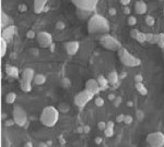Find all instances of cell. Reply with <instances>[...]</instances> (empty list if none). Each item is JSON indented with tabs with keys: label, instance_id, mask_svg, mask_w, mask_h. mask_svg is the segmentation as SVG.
Listing matches in <instances>:
<instances>
[{
	"label": "cell",
	"instance_id": "56",
	"mask_svg": "<svg viewBox=\"0 0 164 147\" xmlns=\"http://www.w3.org/2000/svg\"><path fill=\"white\" fill-rule=\"evenodd\" d=\"M163 12H164V7H163Z\"/></svg>",
	"mask_w": 164,
	"mask_h": 147
},
{
	"label": "cell",
	"instance_id": "36",
	"mask_svg": "<svg viewBox=\"0 0 164 147\" xmlns=\"http://www.w3.org/2000/svg\"><path fill=\"white\" fill-rule=\"evenodd\" d=\"M107 126V123H105L104 121H100L99 123H97V128H99V130H105Z\"/></svg>",
	"mask_w": 164,
	"mask_h": 147
},
{
	"label": "cell",
	"instance_id": "15",
	"mask_svg": "<svg viewBox=\"0 0 164 147\" xmlns=\"http://www.w3.org/2000/svg\"><path fill=\"white\" fill-rule=\"evenodd\" d=\"M107 80H109V85L114 87L119 86V74L116 71H111L107 75Z\"/></svg>",
	"mask_w": 164,
	"mask_h": 147
},
{
	"label": "cell",
	"instance_id": "41",
	"mask_svg": "<svg viewBox=\"0 0 164 147\" xmlns=\"http://www.w3.org/2000/svg\"><path fill=\"white\" fill-rule=\"evenodd\" d=\"M121 97H116V99L114 100V105L117 107L121 105Z\"/></svg>",
	"mask_w": 164,
	"mask_h": 147
},
{
	"label": "cell",
	"instance_id": "17",
	"mask_svg": "<svg viewBox=\"0 0 164 147\" xmlns=\"http://www.w3.org/2000/svg\"><path fill=\"white\" fill-rule=\"evenodd\" d=\"M147 10H148V6L147 3L145 2V1H141V0H139V1H137L135 5V11L137 14L139 15H143L145 13H147Z\"/></svg>",
	"mask_w": 164,
	"mask_h": 147
},
{
	"label": "cell",
	"instance_id": "43",
	"mask_svg": "<svg viewBox=\"0 0 164 147\" xmlns=\"http://www.w3.org/2000/svg\"><path fill=\"white\" fill-rule=\"evenodd\" d=\"M119 2H121L124 7H126V6H128L129 3L131 2V0H119Z\"/></svg>",
	"mask_w": 164,
	"mask_h": 147
},
{
	"label": "cell",
	"instance_id": "37",
	"mask_svg": "<svg viewBox=\"0 0 164 147\" xmlns=\"http://www.w3.org/2000/svg\"><path fill=\"white\" fill-rule=\"evenodd\" d=\"M135 82L136 83H142L143 82V76L141 74H137L135 76Z\"/></svg>",
	"mask_w": 164,
	"mask_h": 147
},
{
	"label": "cell",
	"instance_id": "51",
	"mask_svg": "<svg viewBox=\"0 0 164 147\" xmlns=\"http://www.w3.org/2000/svg\"><path fill=\"white\" fill-rule=\"evenodd\" d=\"M121 79L126 77V73H125V72H121V75H119V79H121Z\"/></svg>",
	"mask_w": 164,
	"mask_h": 147
},
{
	"label": "cell",
	"instance_id": "11",
	"mask_svg": "<svg viewBox=\"0 0 164 147\" xmlns=\"http://www.w3.org/2000/svg\"><path fill=\"white\" fill-rule=\"evenodd\" d=\"M85 88L90 92H92L94 95L99 94L101 92V86H100L97 80H94V79H90V80L87 81L85 83Z\"/></svg>",
	"mask_w": 164,
	"mask_h": 147
},
{
	"label": "cell",
	"instance_id": "25",
	"mask_svg": "<svg viewBox=\"0 0 164 147\" xmlns=\"http://www.w3.org/2000/svg\"><path fill=\"white\" fill-rule=\"evenodd\" d=\"M34 83L36 85H43L46 82V76L44 74H36L34 77Z\"/></svg>",
	"mask_w": 164,
	"mask_h": 147
},
{
	"label": "cell",
	"instance_id": "27",
	"mask_svg": "<svg viewBox=\"0 0 164 147\" xmlns=\"http://www.w3.org/2000/svg\"><path fill=\"white\" fill-rule=\"evenodd\" d=\"M145 22H146V24H147L148 26H153V25L155 24V20H154V17H152V15H146Z\"/></svg>",
	"mask_w": 164,
	"mask_h": 147
},
{
	"label": "cell",
	"instance_id": "52",
	"mask_svg": "<svg viewBox=\"0 0 164 147\" xmlns=\"http://www.w3.org/2000/svg\"><path fill=\"white\" fill-rule=\"evenodd\" d=\"M54 48H55V46H54V44H51V50L54 51Z\"/></svg>",
	"mask_w": 164,
	"mask_h": 147
},
{
	"label": "cell",
	"instance_id": "47",
	"mask_svg": "<svg viewBox=\"0 0 164 147\" xmlns=\"http://www.w3.org/2000/svg\"><path fill=\"white\" fill-rule=\"evenodd\" d=\"M39 147H49V146H48V144H47V143L41 142V143L39 144Z\"/></svg>",
	"mask_w": 164,
	"mask_h": 147
},
{
	"label": "cell",
	"instance_id": "35",
	"mask_svg": "<svg viewBox=\"0 0 164 147\" xmlns=\"http://www.w3.org/2000/svg\"><path fill=\"white\" fill-rule=\"evenodd\" d=\"M18 9H19L20 12H27V6L25 5V3H20L19 7H18Z\"/></svg>",
	"mask_w": 164,
	"mask_h": 147
},
{
	"label": "cell",
	"instance_id": "53",
	"mask_svg": "<svg viewBox=\"0 0 164 147\" xmlns=\"http://www.w3.org/2000/svg\"><path fill=\"white\" fill-rule=\"evenodd\" d=\"M1 117H2V119H6V118H7V114H1Z\"/></svg>",
	"mask_w": 164,
	"mask_h": 147
},
{
	"label": "cell",
	"instance_id": "32",
	"mask_svg": "<svg viewBox=\"0 0 164 147\" xmlns=\"http://www.w3.org/2000/svg\"><path fill=\"white\" fill-rule=\"evenodd\" d=\"M36 35H37V34L35 33V32H34L33 29H30V31H27V37L29 39L36 38Z\"/></svg>",
	"mask_w": 164,
	"mask_h": 147
},
{
	"label": "cell",
	"instance_id": "13",
	"mask_svg": "<svg viewBox=\"0 0 164 147\" xmlns=\"http://www.w3.org/2000/svg\"><path fill=\"white\" fill-rule=\"evenodd\" d=\"M15 33H17V27L14 25H9L2 31V38H5L6 41H10L15 35Z\"/></svg>",
	"mask_w": 164,
	"mask_h": 147
},
{
	"label": "cell",
	"instance_id": "3",
	"mask_svg": "<svg viewBox=\"0 0 164 147\" xmlns=\"http://www.w3.org/2000/svg\"><path fill=\"white\" fill-rule=\"evenodd\" d=\"M118 57H119V60L121 61V63L125 64L126 67L135 68V67H139L141 64V60L139 58H137V57H135L133 55H131L124 47L118 50Z\"/></svg>",
	"mask_w": 164,
	"mask_h": 147
},
{
	"label": "cell",
	"instance_id": "44",
	"mask_svg": "<svg viewBox=\"0 0 164 147\" xmlns=\"http://www.w3.org/2000/svg\"><path fill=\"white\" fill-rule=\"evenodd\" d=\"M123 12L125 13V14H130V8L128 7V6H126V7H124Z\"/></svg>",
	"mask_w": 164,
	"mask_h": 147
},
{
	"label": "cell",
	"instance_id": "8",
	"mask_svg": "<svg viewBox=\"0 0 164 147\" xmlns=\"http://www.w3.org/2000/svg\"><path fill=\"white\" fill-rule=\"evenodd\" d=\"M36 41L42 48H47L53 44V36L48 32H39L36 35Z\"/></svg>",
	"mask_w": 164,
	"mask_h": 147
},
{
	"label": "cell",
	"instance_id": "49",
	"mask_svg": "<svg viewBox=\"0 0 164 147\" xmlns=\"http://www.w3.org/2000/svg\"><path fill=\"white\" fill-rule=\"evenodd\" d=\"M24 147H34L33 144H32V142H27L24 144Z\"/></svg>",
	"mask_w": 164,
	"mask_h": 147
},
{
	"label": "cell",
	"instance_id": "21",
	"mask_svg": "<svg viewBox=\"0 0 164 147\" xmlns=\"http://www.w3.org/2000/svg\"><path fill=\"white\" fill-rule=\"evenodd\" d=\"M96 80H97V82H99L100 86H101V89L107 88V86L109 85V80H107V77L103 76V75H99V77H97Z\"/></svg>",
	"mask_w": 164,
	"mask_h": 147
},
{
	"label": "cell",
	"instance_id": "23",
	"mask_svg": "<svg viewBox=\"0 0 164 147\" xmlns=\"http://www.w3.org/2000/svg\"><path fill=\"white\" fill-rule=\"evenodd\" d=\"M147 36V43L149 44H158L159 41V34H146Z\"/></svg>",
	"mask_w": 164,
	"mask_h": 147
},
{
	"label": "cell",
	"instance_id": "9",
	"mask_svg": "<svg viewBox=\"0 0 164 147\" xmlns=\"http://www.w3.org/2000/svg\"><path fill=\"white\" fill-rule=\"evenodd\" d=\"M99 0H72V2L76 5L78 9L87 10V11H92L96 7Z\"/></svg>",
	"mask_w": 164,
	"mask_h": 147
},
{
	"label": "cell",
	"instance_id": "40",
	"mask_svg": "<svg viewBox=\"0 0 164 147\" xmlns=\"http://www.w3.org/2000/svg\"><path fill=\"white\" fill-rule=\"evenodd\" d=\"M5 124H6V126H12L13 124H15V122H14V120H13V119H11V120L6 121Z\"/></svg>",
	"mask_w": 164,
	"mask_h": 147
},
{
	"label": "cell",
	"instance_id": "10",
	"mask_svg": "<svg viewBox=\"0 0 164 147\" xmlns=\"http://www.w3.org/2000/svg\"><path fill=\"white\" fill-rule=\"evenodd\" d=\"M79 48H80V44H79V41H71L65 44L66 52L69 56L76 55V53L79 51Z\"/></svg>",
	"mask_w": 164,
	"mask_h": 147
},
{
	"label": "cell",
	"instance_id": "28",
	"mask_svg": "<svg viewBox=\"0 0 164 147\" xmlns=\"http://www.w3.org/2000/svg\"><path fill=\"white\" fill-rule=\"evenodd\" d=\"M137 17H133V15H130V17H128L127 20V24L129 25V26H135L136 24H137Z\"/></svg>",
	"mask_w": 164,
	"mask_h": 147
},
{
	"label": "cell",
	"instance_id": "54",
	"mask_svg": "<svg viewBox=\"0 0 164 147\" xmlns=\"http://www.w3.org/2000/svg\"><path fill=\"white\" fill-rule=\"evenodd\" d=\"M47 144H48V146H51V142L49 141V142H47Z\"/></svg>",
	"mask_w": 164,
	"mask_h": 147
},
{
	"label": "cell",
	"instance_id": "6",
	"mask_svg": "<svg viewBox=\"0 0 164 147\" xmlns=\"http://www.w3.org/2000/svg\"><path fill=\"white\" fill-rule=\"evenodd\" d=\"M93 97H94V94L85 88L75 96V105L79 108H83L87 106V104L90 100L93 99Z\"/></svg>",
	"mask_w": 164,
	"mask_h": 147
},
{
	"label": "cell",
	"instance_id": "30",
	"mask_svg": "<svg viewBox=\"0 0 164 147\" xmlns=\"http://www.w3.org/2000/svg\"><path fill=\"white\" fill-rule=\"evenodd\" d=\"M158 45L161 49H164V34L161 33L159 34V41H158Z\"/></svg>",
	"mask_w": 164,
	"mask_h": 147
},
{
	"label": "cell",
	"instance_id": "29",
	"mask_svg": "<svg viewBox=\"0 0 164 147\" xmlns=\"http://www.w3.org/2000/svg\"><path fill=\"white\" fill-rule=\"evenodd\" d=\"M104 134H105V136H107V137H112L114 135V128H109V126H106V129L104 130Z\"/></svg>",
	"mask_w": 164,
	"mask_h": 147
},
{
	"label": "cell",
	"instance_id": "55",
	"mask_svg": "<svg viewBox=\"0 0 164 147\" xmlns=\"http://www.w3.org/2000/svg\"><path fill=\"white\" fill-rule=\"evenodd\" d=\"M162 52H163V55H164V49H162Z\"/></svg>",
	"mask_w": 164,
	"mask_h": 147
},
{
	"label": "cell",
	"instance_id": "48",
	"mask_svg": "<svg viewBox=\"0 0 164 147\" xmlns=\"http://www.w3.org/2000/svg\"><path fill=\"white\" fill-rule=\"evenodd\" d=\"M102 142H103V140H102V137H96V138H95V143H96L97 145H100Z\"/></svg>",
	"mask_w": 164,
	"mask_h": 147
},
{
	"label": "cell",
	"instance_id": "24",
	"mask_svg": "<svg viewBox=\"0 0 164 147\" xmlns=\"http://www.w3.org/2000/svg\"><path fill=\"white\" fill-rule=\"evenodd\" d=\"M15 100H17V94L14 92H10L6 95V103L9 105L14 104Z\"/></svg>",
	"mask_w": 164,
	"mask_h": 147
},
{
	"label": "cell",
	"instance_id": "22",
	"mask_svg": "<svg viewBox=\"0 0 164 147\" xmlns=\"http://www.w3.org/2000/svg\"><path fill=\"white\" fill-rule=\"evenodd\" d=\"M7 49H8L7 41L1 37V39H0V56L1 57H5V55L7 53Z\"/></svg>",
	"mask_w": 164,
	"mask_h": 147
},
{
	"label": "cell",
	"instance_id": "39",
	"mask_svg": "<svg viewBox=\"0 0 164 147\" xmlns=\"http://www.w3.org/2000/svg\"><path fill=\"white\" fill-rule=\"evenodd\" d=\"M124 119H125V114H118V116L116 117V122H124Z\"/></svg>",
	"mask_w": 164,
	"mask_h": 147
},
{
	"label": "cell",
	"instance_id": "34",
	"mask_svg": "<svg viewBox=\"0 0 164 147\" xmlns=\"http://www.w3.org/2000/svg\"><path fill=\"white\" fill-rule=\"evenodd\" d=\"M133 121V116H130V114H127V116H125V119H124V123L125 124H131Z\"/></svg>",
	"mask_w": 164,
	"mask_h": 147
},
{
	"label": "cell",
	"instance_id": "42",
	"mask_svg": "<svg viewBox=\"0 0 164 147\" xmlns=\"http://www.w3.org/2000/svg\"><path fill=\"white\" fill-rule=\"evenodd\" d=\"M109 15H112V17H115L116 15V9L115 8H109Z\"/></svg>",
	"mask_w": 164,
	"mask_h": 147
},
{
	"label": "cell",
	"instance_id": "26",
	"mask_svg": "<svg viewBox=\"0 0 164 147\" xmlns=\"http://www.w3.org/2000/svg\"><path fill=\"white\" fill-rule=\"evenodd\" d=\"M9 17L6 12L1 11V26L2 27H7L8 23H9Z\"/></svg>",
	"mask_w": 164,
	"mask_h": 147
},
{
	"label": "cell",
	"instance_id": "14",
	"mask_svg": "<svg viewBox=\"0 0 164 147\" xmlns=\"http://www.w3.org/2000/svg\"><path fill=\"white\" fill-rule=\"evenodd\" d=\"M130 36L133 37V39H136L137 41H139L140 44H143L147 41V36H146V34L142 33V32L138 31V29H131Z\"/></svg>",
	"mask_w": 164,
	"mask_h": 147
},
{
	"label": "cell",
	"instance_id": "12",
	"mask_svg": "<svg viewBox=\"0 0 164 147\" xmlns=\"http://www.w3.org/2000/svg\"><path fill=\"white\" fill-rule=\"evenodd\" d=\"M46 5H47V0H34L33 3L34 12L36 13V14L43 13L46 9Z\"/></svg>",
	"mask_w": 164,
	"mask_h": 147
},
{
	"label": "cell",
	"instance_id": "20",
	"mask_svg": "<svg viewBox=\"0 0 164 147\" xmlns=\"http://www.w3.org/2000/svg\"><path fill=\"white\" fill-rule=\"evenodd\" d=\"M20 88L22 89V92L30 93L32 91V84H31V82H27V81L21 80V82H20Z\"/></svg>",
	"mask_w": 164,
	"mask_h": 147
},
{
	"label": "cell",
	"instance_id": "1",
	"mask_svg": "<svg viewBox=\"0 0 164 147\" xmlns=\"http://www.w3.org/2000/svg\"><path fill=\"white\" fill-rule=\"evenodd\" d=\"M88 29L91 34L102 33L104 35L109 31V23L104 17L100 14H94L92 15L88 23Z\"/></svg>",
	"mask_w": 164,
	"mask_h": 147
},
{
	"label": "cell",
	"instance_id": "31",
	"mask_svg": "<svg viewBox=\"0 0 164 147\" xmlns=\"http://www.w3.org/2000/svg\"><path fill=\"white\" fill-rule=\"evenodd\" d=\"M70 109L69 105H66V104H60L59 106H58V110L63 111V112H68Z\"/></svg>",
	"mask_w": 164,
	"mask_h": 147
},
{
	"label": "cell",
	"instance_id": "18",
	"mask_svg": "<svg viewBox=\"0 0 164 147\" xmlns=\"http://www.w3.org/2000/svg\"><path fill=\"white\" fill-rule=\"evenodd\" d=\"M6 73L8 76L13 77V79H18L20 76V71L17 67L14 65H7L6 67Z\"/></svg>",
	"mask_w": 164,
	"mask_h": 147
},
{
	"label": "cell",
	"instance_id": "19",
	"mask_svg": "<svg viewBox=\"0 0 164 147\" xmlns=\"http://www.w3.org/2000/svg\"><path fill=\"white\" fill-rule=\"evenodd\" d=\"M135 87L140 95H142V96H147L148 95V88L145 86L143 83H135Z\"/></svg>",
	"mask_w": 164,
	"mask_h": 147
},
{
	"label": "cell",
	"instance_id": "2",
	"mask_svg": "<svg viewBox=\"0 0 164 147\" xmlns=\"http://www.w3.org/2000/svg\"><path fill=\"white\" fill-rule=\"evenodd\" d=\"M42 124L47 128H53L57 124L59 120V110L54 106H47L43 109L39 117Z\"/></svg>",
	"mask_w": 164,
	"mask_h": 147
},
{
	"label": "cell",
	"instance_id": "38",
	"mask_svg": "<svg viewBox=\"0 0 164 147\" xmlns=\"http://www.w3.org/2000/svg\"><path fill=\"white\" fill-rule=\"evenodd\" d=\"M137 118H138V120H139V121H141L143 118H145V114H143L141 110H138L137 111Z\"/></svg>",
	"mask_w": 164,
	"mask_h": 147
},
{
	"label": "cell",
	"instance_id": "16",
	"mask_svg": "<svg viewBox=\"0 0 164 147\" xmlns=\"http://www.w3.org/2000/svg\"><path fill=\"white\" fill-rule=\"evenodd\" d=\"M35 75L36 74H35L33 69L27 68V69H24V70L22 71V80L27 81V82H32V81H34Z\"/></svg>",
	"mask_w": 164,
	"mask_h": 147
},
{
	"label": "cell",
	"instance_id": "7",
	"mask_svg": "<svg viewBox=\"0 0 164 147\" xmlns=\"http://www.w3.org/2000/svg\"><path fill=\"white\" fill-rule=\"evenodd\" d=\"M147 143L150 147H164V133L153 132L147 136Z\"/></svg>",
	"mask_w": 164,
	"mask_h": 147
},
{
	"label": "cell",
	"instance_id": "46",
	"mask_svg": "<svg viewBox=\"0 0 164 147\" xmlns=\"http://www.w3.org/2000/svg\"><path fill=\"white\" fill-rule=\"evenodd\" d=\"M109 100H112V101H114L116 99V96L114 94H109Z\"/></svg>",
	"mask_w": 164,
	"mask_h": 147
},
{
	"label": "cell",
	"instance_id": "50",
	"mask_svg": "<svg viewBox=\"0 0 164 147\" xmlns=\"http://www.w3.org/2000/svg\"><path fill=\"white\" fill-rule=\"evenodd\" d=\"M107 126H109V128H114V122H113V121H109V122H107Z\"/></svg>",
	"mask_w": 164,
	"mask_h": 147
},
{
	"label": "cell",
	"instance_id": "4",
	"mask_svg": "<svg viewBox=\"0 0 164 147\" xmlns=\"http://www.w3.org/2000/svg\"><path fill=\"white\" fill-rule=\"evenodd\" d=\"M100 43L101 45L107 50H112V51H118L119 49L123 48L121 41L117 38H115L114 36L109 35V34H104L103 36L100 39Z\"/></svg>",
	"mask_w": 164,
	"mask_h": 147
},
{
	"label": "cell",
	"instance_id": "45",
	"mask_svg": "<svg viewBox=\"0 0 164 147\" xmlns=\"http://www.w3.org/2000/svg\"><path fill=\"white\" fill-rule=\"evenodd\" d=\"M56 27H57V29H65V24H64L63 22H57V24H56Z\"/></svg>",
	"mask_w": 164,
	"mask_h": 147
},
{
	"label": "cell",
	"instance_id": "5",
	"mask_svg": "<svg viewBox=\"0 0 164 147\" xmlns=\"http://www.w3.org/2000/svg\"><path fill=\"white\" fill-rule=\"evenodd\" d=\"M12 119L14 120L15 124H18L19 126L27 128V114L23 107L19 106V105L14 107L12 111Z\"/></svg>",
	"mask_w": 164,
	"mask_h": 147
},
{
	"label": "cell",
	"instance_id": "33",
	"mask_svg": "<svg viewBox=\"0 0 164 147\" xmlns=\"http://www.w3.org/2000/svg\"><path fill=\"white\" fill-rule=\"evenodd\" d=\"M94 104L96 105L97 107H102L104 105V99L102 97H96L94 99Z\"/></svg>",
	"mask_w": 164,
	"mask_h": 147
}]
</instances>
